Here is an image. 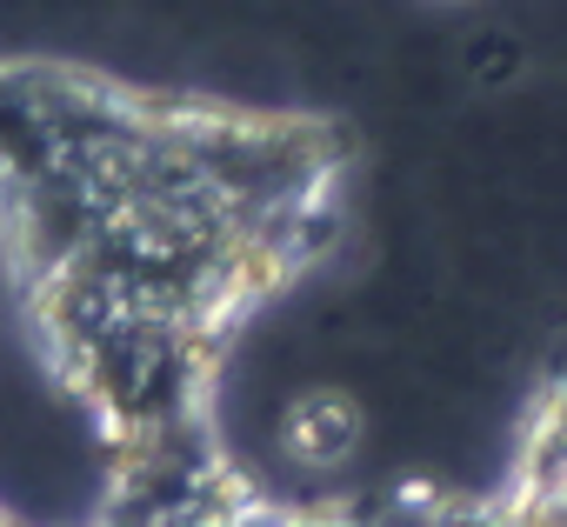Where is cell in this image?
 Returning <instances> with one entry per match:
<instances>
[{
    "instance_id": "cell-2",
    "label": "cell",
    "mask_w": 567,
    "mask_h": 527,
    "mask_svg": "<svg viewBox=\"0 0 567 527\" xmlns=\"http://www.w3.org/2000/svg\"><path fill=\"white\" fill-rule=\"evenodd\" d=\"M434 527H567V368L527 401L494 494L474 514Z\"/></svg>"
},
{
    "instance_id": "cell-3",
    "label": "cell",
    "mask_w": 567,
    "mask_h": 527,
    "mask_svg": "<svg viewBox=\"0 0 567 527\" xmlns=\"http://www.w3.org/2000/svg\"><path fill=\"white\" fill-rule=\"evenodd\" d=\"M361 441H368V414H361V401H354L348 388H334V381L301 388L288 407H280V421H274L280 461L301 467V474H341V467L361 454Z\"/></svg>"
},
{
    "instance_id": "cell-1",
    "label": "cell",
    "mask_w": 567,
    "mask_h": 527,
    "mask_svg": "<svg viewBox=\"0 0 567 527\" xmlns=\"http://www.w3.org/2000/svg\"><path fill=\"white\" fill-rule=\"evenodd\" d=\"M334 114L0 54V275L107 467L214 441L240 334L348 227Z\"/></svg>"
}]
</instances>
